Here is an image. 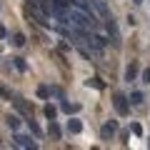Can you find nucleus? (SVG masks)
<instances>
[{"mask_svg":"<svg viewBox=\"0 0 150 150\" xmlns=\"http://www.w3.org/2000/svg\"><path fill=\"white\" fill-rule=\"evenodd\" d=\"M112 105H115V112L123 115V118L130 112V103H128V98H125L123 93H115V95H112Z\"/></svg>","mask_w":150,"mask_h":150,"instance_id":"1","label":"nucleus"},{"mask_svg":"<svg viewBox=\"0 0 150 150\" xmlns=\"http://www.w3.org/2000/svg\"><path fill=\"white\" fill-rule=\"evenodd\" d=\"M105 30H108V35H110V43L118 48L120 45V30H118V25H115V20H112V15L105 18Z\"/></svg>","mask_w":150,"mask_h":150,"instance_id":"2","label":"nucleus"},{"mask_svg":"<svg viewBox=\"0 0 150 150\" xmlns=\"http://www.w3.org/2000/svg\"><path fill=\"white\" fill-rule=\"evenodd\" d=\"M15 145H18V148H38V143H35V140H33L30 138V135H23V133H18L15 135Z\"/></svg>","mask_w":150,"mask_h":150,"instance_id":"3","label":"nucleus"},{"mask_svg":"<svg viewBox=\"0 0 150 150\" xmlns=\"http://www.w3.org/2000/svg\"><path fill=\"white\" fill-rule=\"evenodd\" d=\"M115 130H118V125H115V120H108L105 125L100 128V135H103V140H110L112 135H115Z\"/></svg>","mask_w":150,"mask_h":150,"instance_id":"4","label":"nucleus"},{"mask_svg":"<svg viewBox=\"0 0 150 150\" xmlns=\"http://www.w3.org/2000/svg\"><path fill=\"white\" fill-rule=\"evenodd\" d=\"M68 133H70V135H78V133H83V120H78V118H70V120H68Z\"/></svg>","mask_w":150,"mask_h":150,"instance_id":"5","label":"nucleus"},{"mask_svg":"<svg viewBox=\"0 0 150 150\" xmlns=\"http://www.w3.org/2000/svg\"><path fill=\"white\" fill-rule=\"evenodd\" d=\"M138 70H140V68H138V63H130V65H128V70H125V80H128V83H130V80H135V78H138Z\"/></svg>","mask_w":150,"mask_h":150,"instance_id":"6","label":"nucleus"},{"mask_svg":"<svg viewBox=\"0 0 150 150\" xmlns=\"http://www.w3.org/2000/svg\"><path fill=\"white\" fill-rule=\"evenodd\" d=\"M28 128H30V133H33V138H43V130L38 128V123L33 118H28Z\"/></svg>","mask_w":150,"mask_h":150,"instance_id":"7","label":"nucleus"},{"mask_svg":"<svg viewBox=\"0 0 150 150\" xmlns=\"http://www.w3.org/2000/svg\"><path fill=\"white\" fill-rule=\"evenodd\" d=\"M5 123H8V128H10V130H20V118H18V115H8Z\"/></svg>","mask_w":150,"mask_h":150,"instance_id":"8","label":"nucleus"},{"mask_svg":"<svg viewBox=\"0 0 150 150\" xmlns=\"http://www.w3.org/2000/svg\"><path fill=\"white\" fill-rule=\"evenodd\" d=\"M45 118H48V120H55V118H58V108H55V105H50V103H48V105H45Z\"/></svg>","mask_w":150,"mask_h":150,"instance_id":"9","label":"nucleus"},{"mask_svg":"<svg viewBox=\"0 0 150 150\" xmlns=\"http://www.w3.org/2000/svg\"><path fill=\"white\" fill-rule=\"evenodd\" d=\"M60 110H63V112H68V115H70V112H78V110H80V105H70V103H60Z\"/></svg>","mask_w":150,"mask_h":150,"instance_id":"10","label":"nucleus"},{"mask_svg":"<svg viewBox=\"0 0 150 150\" xmlns=\"http://www.w3.org/2000/svg\"><path fill=\"white\" fill-rule=\"evenodd\" d=\"M50 135H53L55 140H60V135H63V130L58 128V123H55V120H50Z\"/></svg>","mask_w":150,"mask_h":150,"instance_id":"11","label":"nucleus"},{"mask_svg":"<svg viewBox=\"0 0 150 150\" xmlns=\"http://www.w3.org/2000/svg\"><path fill=\"white\" fill-rule=\"evenodd\" d=\"M13 45H15V48H23V45H25V35H23V33H15V35H13Z\"/></svg>","mask_w":150,"mask_h":150,"instance_id":"12","label":"nucleus"},{"mask_svg":"<svg viewBox=\"0 0 150 150\" xmlns=\"http://www.w3.org/2000/svg\"><path fill=\"white\" fill-rule=\"evenodd\" d=\"M13 65H15V68L20 70V73H25V70H28V63H25L23 58H13Z\"/></svg>","mask_w":150,"mask_h":150,"instance_id":"13","label":"nucleus"},{"mask_svg":"<svg viewBox=\"0 0 150 150\" xmlns=\"http://www.w3.org/2000/svg\"><path fill=\"white\" fill-rule=\"evenodd\" d=\"M140 103H143V93H130V105H140Z\"/></svg>","mask_w":150,"mask_h":150,"instance_id":"14","label":"nucleus"},{"mask_svg":"<svg viewBox=\"0 0 150 150\" xmlns=\"http://www.w3.org/2000/svg\"><path fill=\"white\" fill-rule=\"evenodd\" d=\"M38 95L43 98V100H45V98H50V88L48 85H40V88H38Z\"/></svg>","mask_w":150,"mask_h":150,"instance_id":"15","label":"nucleus"},{"mask_svg":"<svg viewBox=\"0 0 150 150\" xmlns=\"http://www.w3.org/2000/svg\"><path fill=\"white\" fill-rule=\"evenodd\" d=\"M85 85H88V88H90V85H93V88H98V90H103V88H105V85H103V83H100V80H98V78H93V80H88V83H85Z\"/></svg>","mask_w":150,"mask_h":150,"instance_id":"16","label":"nucleus"},{"mask_svg":"<svg viewBox=\"0 0 150 150\" xmlns=\"http://www.w3.org/2000/svg\"><path fill=\"white\" fill-rule=\"evenodd\" d=\"M143 83H145V85H150V68L143 70Z\"/></svg>","mask_w":150,"mask_h":150,"instance_id":"17","label":"nucleus"},{"mask_svg":"<svg viewBox=\"0 0 150 150\" xmlns=\"http://www.w3.org/2000/svg\"><path fill=\"white\" fill-rule=\"evenodd\" d=\"M130 130H133V133H135V135H143V128H140V125H138V123H133V125H130Z\"/></svg>","mask_w":150,"mask_h":150,"instance_id":"18","label":"nucleus"},{"mask_svg":"<svg viewBox=\"0 0 150 150\" xmlns=\"http://www.w3.org/2000/svg\"><path fill=\"white\" fill-rule=\"evenodd\" d=\"M0 38H8V30H5V25H0Z\"/></svg>","mask_w":150,"mask_h":150,"instance_id":"19","label":"nucleus"},{"mask_svg":"<svg viewBox=\"0 0 150 150\" xmlns=\"http://www.w3.org/2000/svg\"><path fill=\"white\" fill-rule=\"evenodd\" d=\"M133 3H135V5H140V3H143V0H133Z\"/></svg>","mask_w":150,"mask_h":150,"instance_id":"20","label":"nucleus"},{"mask_svg":"<svg viewBox=\"0 0 150 150\" xmlns=\"http://www.w3.org/2000/svg\"><path fill=\"white\" fill-rule=\"evenodd\" d=\"M0 8H3V5H0Z\"/></svg>","mask_w":150,"mask_h":150,"instance_id":"21","label":"nucleus"}]
</instances>
